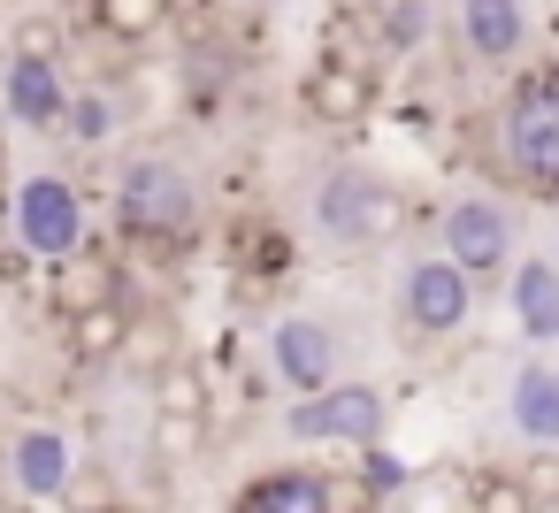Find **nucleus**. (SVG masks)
<instances>
[{
  "instance_id": "6e6552de",
  "label": "nucleus",
  "mask_w": 559,
  "mask_h": 513,
  "mask_svg": "<svg viewBox=\"0 0 559 513\" xmlns=\"http://www.w3.org/2000/svg\"><path fill=\"white\" fill-rule=\"evenodd\" d=\"M299 108H307L314 123H330V131H360V123L376 116V77H368L360 62H345V55H322V62L299 77Z\"/></svg>"
},
{
  "instance_id": "b1692460",
  "label": "nucleus",
  "mask_w": 559,
  "mask_h": 513,
  "mask_svg": "<svg viewBox=\"0 0 559 513\" xmlns=\"http://www.w3.org/2000/svg\"><path fill=\"white\" fill-rule=\"evenodd\" d=\"M253 9H284V0H253Z\"/></svg>"
},
{
  "instance_id": "f257e3e1",
  "label": "nucleus",
  "mask_w": 559,
  "mask_h": 513,
  "mask_svg": "<svg viewBox=\"0 0 559 513\" xmlns=\"http://www.w3.org/2000/svg\"><path fill=\"white\" fill-rule=\"evenodd\" d=\"M200 223V184L169 154H131L116 169V230L139 246H177Z\"/></svg>"
},
{
  "instance_id": "ddd939ff",
  "label": "nucleus",
  "mask_w": 559,
  "mask_h": 513,
  "mask_svg": "<svg viewBox=\"0 0 559 513\" xmlns=\"http://www.w3.org/2000/svg\"><path fill=\"white\" fill-rule=\"evenodd\" d=\"M513 322L536 337V345H551L559 337V269L544 261V253H528V261H513Z\"/></svg>"
},
{
  "instance_id": "5701e85b",
  "label": "nucleus",
  "mask_w": 559,
  "mask_h": 513,
  "mask_svg": "<svg viewBox=\"0 0 559 513\" xmlns=\"http://www.w3.org/2000/svg\"><path fill=\"white\" fill-rule=\"evenodd\" d=\"M414 32H421V9H414V0H406V9H391V39H399V47H406V39H414Z\"/></svg>"
},
{
  "instance_id": "4468645a",
  "label": "nucleus",
  "mask_w": 559,
  "mask_h": 513,
  "mask_svg": "<svg viewBox=\"0 0 559 513\" xmlns=\"http://www.w3.org/2000/svg\"><path fill=\"white\" fill-rule=\"evenodd\" d=\"M131 322H139V307H131V299H108V307L70 314V360H78V368H108V360H123Z\"/></svg>"
},
{
  "instance_id": "39448f33",
  "label": "nucleus",
  "mask_w": 559,
  "mask_h": 513,
  "mask_svg": "<svg viewBox=\"0 0 559 513\" xmlns=\"http://www.w3.org/2000/svg\"><path fill=\"white\" fill-rule=\"evenodd\" d=\"M437 253L467 276H498L513 269V207L490 200V192H460L444 215H437Z\"/></svg>"
},
{
  "instance_id": "a211bd4d",
  "label": "nucleus",
  "mask_w": 559,
  "mask_h": 513,
  "mask_svg": "<svg viewBox=\"0 0 559 513\" xmlns=\"http://www.w3.org/2000/svg\"><path fill=\"white\" fill-rule=\"evenodd\" d=\"M146 383H154V414H162V421H207V375H200L192 360H169V368H154Z\"/></svg>"
},
{
  "instance_id": "4be33fe9",
  "label": "nucleus",
  "mask_w": 559,
  "mask_h": 513,
  "mask_svg": "<svg viewBox=\"0 0 559 513\" xmlns=\"http://www.w3.org/2000/svg\"><path fill=\"white\" fill-rule=\"evenodd\" d=\"M9 55H24V62H62V24H55V16H24L16 39H9Z\"/></svg>"
},
{
  "instance_id": "2eb2a0df",
  "label": "nucleus",
  "mask_w": 559,
  "mask_h": 513,
  "mask_svg": "<svg viewBox=\"0 0 559 513\" xmlns=\"http://www.w3.org/2000/svg\"><path fill=\"white\" fill-rule=\"evenodd\" d=\"M55 299H62V314H85V307H108V299H131V291H123V269L108 253L78 246L62 261V276H55Z\"/></svg>"
},
{
  "instance_id": "f03ea898",
  "label": "nucleus",
  "mask_w": 559,
  "mask_h": 513,
  "mask_svg": "<svg viewBox=\"0 0 559 513\" xmlns=\"http://www.w3.org/2000/svg\"><path fill=\"white\" fill-rule=\"evenodd\" d=\"M314 238L337 246V253H360V246H383L399 230V192L368 169V162H337L322 184H314Z\"/></svg>"
},
{
  "instance_id": "412c9836",
  "label": "nucleus",
  "mask_w": 559,
  "mask_h": 513,
  "mask_svg": "<svg viewBox=\"0 0 559 513\" xmlns=\"http://www.w3.org/2000/svg\"><path fill=\"white\" fill-rule=\"evenodd\" d=\"M467 505L475 513H536V498H528V482L521 475H475V490H467Z\"/></svg>"
},
{
  "instance_id": "6ab92c4d",
  "label": "nucleus",
  "mask_w": 559,
  "mask_h": 513,
  "mask_svg": "<svg viewBox=\"0 0 559 513\" xmlns=\"http://www.w3.org/2000/svg\"><path fill=\"white\" fill-rule=\"evenodd\" d=\"M93 16H100V32H108V39L146 47V39L169 24V0H93Z\"/></svg>"
},
{
  "instance_id": "f8f14e48",
  "label": "nucleus",
  "mask_w": 559,
  "mask_h": 513,
  "mask_svg": "<svg viewBox=\"0 0 559 513\" xmlns=\"http://www.w3.org/2000/svg\"><path fill=\"white\" fill-rule=\"evenodd\" d=\"M460 47L475 62H513L528 47V9L521 0H460Z\"/></svg>"
},
{
  "instance_id": "1a4fd4ad",
  "label": "nucleus",
  "mask_w": 559,
  "mask_h": 513,
  "mask_svg": "<svg viewBox=\"0 0 559 513\" xmlns=\"http://www.w3.org/2000/svg\"><path fill=\"white\" fill-rule=\"evenodd\" d=\"M269 368L307 398V391H322V383H337V330L322 322V314H284L276 330H269Z\"/></svg>"
},
{
  "instance_id": "423d86ee",
  "label": "nucleus",
  "mask_w": 559,
  "mask_h": 513,
  "mask_svg": "<svg viewBox=\"0 0 559 513\" xmlns=\"http://www.w3.org/2000/svg\"><path fill=\"white\" fill-rule=\"evenodd\" d=\"M284 429L299 444H376L383 437V391L376 383H322V391L292 398Z\"/></svg>"
},
{
  "instance_id": "aec40b11",
  "label": "nucleus",
  "mask_w": 559,
  "mask_h": 513,
  "mask_svg": "<svg viewBox=\"0 0 559 513\" xmlns=\"http://www.w3.org/2000/svg\"><path fill=\"white\" fill-rule=\"evenodd\" d=\"M62 131L78 139V146H100L108 131H116V93H70V116H62Z\"/></svg>"
},
{
  "instance_id": "393cba45",
  "label": "nucleus",
  "mask_w": 559,
  "mask_h": 513,
  "mask_svg": "<svg viewBox=\"0 0 559 513\" xmlns=\"http://www.w3.org/2000/svg\"><path fill=\"white\" fill-rule=\"evenodd\" d=\"M0 513H16V505H9V498H0Z\"/></svg>"
},
{
  "instance_id": "9b49d317",
  "label": "nucleus",
  "mask_w": 559,
  "mask_h": 513,
  "mask_svg": "<svg viewBox=\"0 0 559 513\" xmlns=\"http://www.w3.org/2000/svg\"><path fill=\"white\" fill-rule=\"evenodd\" d=\"M9 475H16V490L24 498H62L70 490V475H78V452H70V437L62 429H16V444H9Z\"/></svg>"
},
{
  "instance_id": "dca6fc26",
  "label": "nucleus",
  "mask_w": 559,
  "mask_h": 513,
  "mask_svg": "<svg viewBox=\"0 0 559 513\" xmlns=\"http://www.w3.org/2000/svg\"><path fill=\"white\" fill-rule=\"evenodd\" d=\"M513 429L528 444H559V368H544V360L513 368Z\"/></svg>"
},
{
  "instance_id": "9d476101",
  "label": "nucleus",
  "mask_w": 559,
  "mask_h": 513,
  "mask_svg": "<svg viewBox=\"0 0 559 513\" xmlns=\"http://www.w3.org/2000/svg\"><path fill=\"white\" fill-rule=\"evenodd\" d=\"M0 108H9V123H24V131H62V116H70V77H62V62H24V55H9V70H0Z\"/></svg>"
},
{
  "instance_id": "20e7f679",
  "label": "nucleus",
  "mask_w": 559,
  "mask_h": 513,
  "mask_svg": "<svg viewBox=\"0 0 559 513\" xmlns=\"http://www.w3.org/2000/svg\"><path fill=\"white\" fill-rule=\"evenodd\" d=\"M16 246L32 261H55V269L85 246V200L62 169H39V177L16 184Z\"/></svg>"
},
{
  "instance_id": "f3484780",
  "label": "nucleus",
  "mask_w": 559,
  "mask_h": 513,
  "mask_svg": "<svg viewBox=\"0 0 559 513\" xmlns=\"http://www.w3.org/2000/svg\"><path fill=\"white\" fill-rule=\"evenodd\" d=\"M330 490H337L330 475H269L238 498V513H337Z\"/></svg>"
},
{
  "instance_id": "7ed1b4c3",
  "label": "nucleus",
  "mask_w": 559,
  "mask_h": 513,
  "mask_svg": "<svg viewBox=\"0 0 559 513\" xmlns=\"http://www.w3.org/2000/svg\"><path fill=\"white\" fill-rule=\"evenodd\" d=\"M506 162L528 192H559V70H536L506 100Z\"/></svg>"
},
{
  "instance_id": "0eeeda50",
  "label": "nucleus",
  "mask_w": 559,
  "mask_h": 513,
  "mask_svg": "<svg viewBox=\"0 0 559 513\" xmlns=\"http://www.w3.org/2000/svg\"><path fill=\"white\" fill-rule=\"evenodd\" d=\"M467 307H475V276L467 269H452L444 253L406 261V276H399V322L414 337H452L467 322Z\"/></svg>"
}]
</instances>
